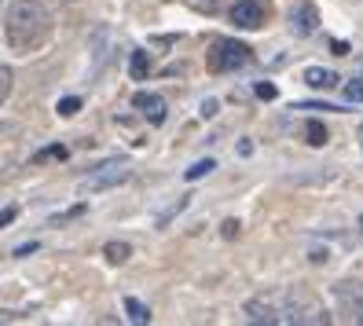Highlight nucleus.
I'll return each instance as SVG.
<instances>
[{
  "instance_id": "2",
  "label": "nucleus",
  "mask_w": 363,
  "mask_h": 326,
  "mask_svg": "<svg viewBox=\"0 0 363 326\" xmlns=\"http://www.w3.org/2000/svg\"><path fill=\"white\" fill-rule=\"evenodd\" d=\"M52 30V15L40 0H15L4 15V40L15 55H30L45 45Z\"/></svg>"
},
{
  "instance_id": "18",
  "label": "nucleus",
  "mask_w": 363,
  "mask_h": 326,
  "mask_svg": "<svg viewBox=\"0 0 363 326\" xmlns=\"http://www.w3.org/2000/svg\"><path fill=\"white\" fill-rule=\"evenodd\" d=\"M345 99L349 103H363V81H349L345 84Z\"/></svg>"
},
{
  "instance_id": "11",
  "label": "nucleus",
  "mask_w": 363,
  "mask_h": 326,
  "mask_svg": "<svg viewBox=\"0 0 363 326\" xmlns=\"http://www.w3.org/2000/svg\"><path fill=\"white\" fill-rule=\"evenodd\" d=\"M106 37H111V33H106V26H99V30L92 33V48H96V52H92V55H96V67H92V70H96V74L103 70V62H106Z\"/></svg>"
},
{
  "instance_id": "13",
  "label": "nucleus",
  "mask_w": 363,
  "mask_h": 326,
  "mask_svg": "<svg viewBox=\"0 0 363 326\" xmlns=\"http://www.w3.org/2000/svg\"><path fill=\"white\" fill-rule=\"evenodd\" d=\"M305 136H308L312 147H327V128H323V121H308V125H305Z\"/></svg>"
},
{
  "instance_id": "19",
  "label": "nucleus",
  "mask_w": 363,
  "mask_h": 326,
  "mask_svg": "<svg viewBox=\"0 0 363 326\" xmlns=\"http://www.w3.org/2000/svg\"><path fill=\"white\" fill-rule=\"evenodd\" d=\"M48 158H67V147H45L33 162H48Z\"/></svg>"
},
{
  "instance_id": "27",
  "label": "nucleus",
  "mask_w": 363,
  "mask_h": 326,
  "mask_svg": "<svg viewBox=\"0 0 363 326\" xmlns=\"http://www.w3.org/2000/svg\"><path fill=\"white\" fill-rule=\"evenodd\" d=\"M0 4H4V0H0Z\"/></svg>"
},
{
  "instance_id": "22",
  "label": "nucleus",
  "mask_w": 363,
  "mask_h": 326,
  "mask_svg": "<svg viewBox=\"0 0 363 326\" xmlns=\"http://www.w3.org/2000/svg\"><path fill=\"white\" fill-rule=\"evenodd\" d=\"M239 235V220H224V238H235Z\"/></svg>"
},
{
  "instance_id": "14",
  "label": "nucleus",
  "mask_w": 363,
  "mask_h": 326,
  "mask_svg": "<svg viewBox=\"0 0 363 326\" xmlns=\"http://www.w3.org/2000/svg\"><path fill=\"white\" fill-rule=\"evenodd\" d=\"M129 70H133V77H136V81H143V77H147V70H151V59H147V52H133Z\"/></svg>"
},
{
  "instance_id": "3",
  "label": "nucleus",
  "mask_w": 363,
  "mask_h": 326,
  "mask_svg": "<svg viewBox=\"0 0 363 326\" xmlns=\"http://www.w3.org/2000/svg\"><path fill=\"white\" fill-rule=\"evenodd\" d=\"M334 304H337V312L345 315L349 322L363 326V282H356V279L334 282Z\"/></svg>"
},
{
  "instance_id": "20",
  "label": "nucleus",
  "mask_w": 363,
  "mask_h": 326,
  "mask_svg": "<svg viewBox=\"0 0 363 326\" xmlns=\"http://www.w3.org/2000/svg\"><path fill=\"white\" fill-rule=\"evenodd\" d=\"M8 92H11V70H8V67H0V103L8 99Z\"/></svg>"
},
{
  "instance_id": "12",
  "label": "nucleus",
  "mask_w": 363,
  "mask_h": 326,
  "mask_svg": "<svg viewBox=\"0 0 363 326\" xmlns=\"http://www.w3.org/2000/svg\"><path fill=\"white\" fill-rule=\"evenodd\" d=\"M106 260H111V264H125V260L133 257V246L129 242H106Z\"/></svg>"
},
{
  "instance_id": "17",
  "label": "nucleus",
  "mask_w": 363,
  "mask_h": 326,
  "mask_svg": "<svg viewBox=\"0 0 363 326\" xmlns=\"http://www.w3.org/2000/svg\"><path fill=\"white\" fill-rule=\"evenodd\" d=\"M55 111H59V118H74V114L81 111V99H77V96H67V99H59Z\"/></svg>"
},
{
  "instance_id": "4",
  "label": "nucleus",
  "mask_w": 363,
  "mask_h": 326,
  "mask_svg": "<svg viewBox=\"0 0 363 326\" xmlns=\"http://www.w3.org/2000/svg\"><path fill=\"white\" fill-rule=\"evenodd\" d=\"M125 180H129V165H125V162H106V165H99L92 172V176H84L77 184V191L81 194H99V191H111V187H118Z\"/></svg>"
},
{
  "instance_id": "10",
  "label": "nucleus",
  "mask_w": 363,
  "mask_h": 326,
  "mask_svg": "<svg viewBox=\"0 0 363 326\" xmlns=\"http://www.w3.org/2000/svg\"><path fill=\"white\" fill-rule=\"evenodd\" d=\"M125 312H129V319H133L136 326L151 322V308H147L143 300H136V297H125Z\"/></svg>"
},
{
  "instance_id": "21",
  "label": "nucleus",
  "mask_w": 363,
  "mask_h": 326,
  "mask_svg": "<svg viewBox=\"0 0 363 326\" xmlns=\"http://www.w3.org/2000/svg\"><path fill=\"white\" fill-rule=\"evenodd\" d=\"M253 92H257L261 99H275V96H279V92H275V84H268V81H261V84H257V89H253Z\"/></svg>"
},
{
  "instance_id": "23",
  "label": "nucleus",
  "mask_w": 363,
  "mask_h": 326,
  "mask_svg": "<svg viewBox=\"0 0 363 326\" xmlns=\"http://www.w3.org/2000/svg\"><path fill=\"white\" fill-rule=\"evenodd\" d=\"M213 114H217V99H206L202 103V118H213Z\"/></svg>"
},
{
  "instance_id": "26",
  "label": "nucleus",
  "mask_w": 363,
  "mask_h": 326,
  "mask_svg": "<svg viewBox=\"0 0 363 326\" xmlns=\"http://www.w3.org/2000/svg\"><path fill=\"white\" fill-rule=\"evenodd\" d=\"M33 249H37V242H30V246H18V249H15V257H30Z\"/></svg>"
},
{
  "instance_id": "6",
  "label": "nucleus",
  "mask_w": 363,
  "mask_h": 326,
  "mask_svg": "<svg viewBox=\"0 0 363 326\" xmlns=\"http://www.w3.org/2000/svg\"><path fill=\"white\" fill-rule=\"evenodd\" d=\"M231 23L242 26V30H257L264 23V11H261L257 0H239V4L231 8Z\"/></svg>"
},
{
  "instance_id": "8",
  "label": "nucleus",
  "mask_w": 363,
  "mask_h": 326,
  "mask_svg": "<svg viewBox=\"0 0 363 326\" xmlns=\"http://www.w3.org/2000/svg\"><path fill=\"white\" fill-rule=\"evenodd\" d=\"M290 26H294V33H301V37L315 33V26H319V15H315V8H312V4H301L297 11H290Z\"/></svg>"
},
{
  "instance_id": "16",
  "label": "nucleus",
  "mask_w": 363,
  "mask_h": 326,
  "mask_svg": "<svg viewBox=\"0 0 363 326\" xmlns=\"http://www.w3.org/2000/svg\"><path fill=\"white\" fill-rule=\"evenodd\" d=\"M184 209H187V194H184V198H177V202H173V206H169L165 213H158V220H155V227H165V224H169V220H173V216H177V213H184Z\"/></svg>"
},
{
  "instance_id": "9",
  "label": "nucleus",
  "mask_w": 363,
  "mask_h": 326,
  "mask_svg": "<svg viewBox=\"0 0 363 326\" xmlns=\"http://www.w3.org/2000/svg\"><path fill=\"white\" fill-rule=\"evenodd\" d=\"M305 84H312V89H337V74L323 70V67H308L305 70Z\"/></svg>"
},
{
  "instance_id": "1",
  "label": "nucleus",
  "mask_w": 363,
  "mask_h": 326,
  "mask_svg": "<svg viewBox=\"0 0 363 326\" xmlns=\"http://www.w3.org/2000/svg\"><path fill=\"white\" fill-rule=\"evenodd\" d=\"M246 319L264 322V326H327L330 315L315 300L301 293H268V297H250L246 300Z\"/></svg>"
},
{
  "instance_id": "15",
  "label": "nucleus",
  "mask_w": 363,
  "mask_h": 326,
  "mask_svg": "<svg viewBox=\"0 0 363 326\" xmlns=\"http://www.w3.org/2000/svg\"><path fill=\"white\" fill-rule=\"evenodd\" d=\"M213 169H217V162H213V158H202V162L191 165V169L184 172V176H187V180H202V176H209Z\"/></svg>"
},
{
  "instance_id": "7",
  "label": "nucleus",
  "mask_w": 363,
  "mask_h": 326,
  "mask_svg": "<svg viewBox=\"0 0 363 326\" xmlns=\"http://www.w3.org/2000/svg\"><path fill=\"white\" fill-rule=\"evenodd\" d=\"M133 106H136V111L151 121V125H162V121H165V99L155 96V92H136V96H133Z\"/></svg>"
},
{
  "instance_id": "25",
  "label": "nucleus",
  "mask_w": 363,
  "mask_h": 326,
  "mask_svg": "<svg viewBox=\"0 0 363 326\" xmlns=\"http://www.w3.org/2000/svg\"><path fill=\"white\" fill-rule=\"evenodd\" d=\"M15 220V209H4V213H0V227H8Z\"/></svg>"
},
{
  "instance_id": "5",
  "label": "nucleus",
  "mask_w": 363,
  "mask_h": 326,
  "mask_svg": "<svg viewBox=\"0 0 363 326\" xmlns=\"http://www.w3.org/2000/svg\"><path fill=\"white\" fill-rule=\"evenodd\" d=\"M250 62V48L239 45V40H217V48L209 55V67L213 70H239Z\"/></svg>"
},
{
  "instance_id": "24",
  "label": "nucleus",
  "mask_w": 363,
  "mask_h": 326,
  "mask_svg": "<svg viewBox=\"0 0 363 326\" xmlns=\"http://www.w3.org/2000/svg\"><path fill=\"white\" fill-rule=\"evenodd\" d=\"M330 52H334V55H349V45H345V40H334Z\"/></svg>"
}]
</instances>
